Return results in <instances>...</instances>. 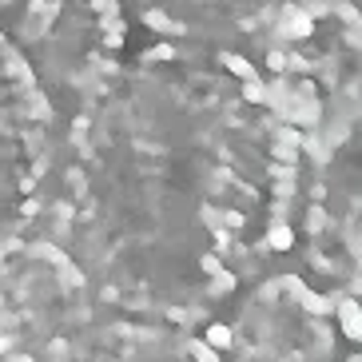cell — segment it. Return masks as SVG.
Listing matches in <instances>:
<instances>
[{
	"instance_id": "1",
	"label": "cell",
	"mask_w": 362,
	"mask_h": 362,
	"mask_svg": "<svg viewBox=\"0 0 362 362\" xmlns=\"http://www.w3.org/2000/svg\"><path fill=\"white\" fill-rule=\"evenodd\" d=\"M283 128L239 64L148 52L72 128V259L104 295L187 310L223 295L275 227Z\"/></svg>"
},
{
	"instance_id": "2",
	"label": "cell",
	"mask_w": 362,
	"mask_h": 362,
	"mask_svg": "<svg viewBox=\"0 0 362 362\" xmlns=\"http://www.w3.org/2000/svg\"><path fill=\"white\" fill-rule=\"evenodd\" d=\"M52 160V104L36 68L0 33V243L36 211Z\"/></svg>"
},
{
	"instance_id": "3",
	"label": "cell",
	"mask_w": 362,
	"mask_h": 362,
	"mask_svg": "<svg viewBox=\"0 0 362 362\" xmlns=\"http://www.w3.org/2000/svg\"><path fill=\"white\" fill-rule=\"evenodd\" d=\"M116 4L132 16H139L144 24L171 28L180 36H199L251 28L287 0H116Z\"/></svg>"
},
{
	"instance_id": "4",
	"label": "cell",
	"mask_w": 362,
	"mask_h": 362,
	"mask_svg": "<svg viewBox=\"0 0 362 362\" xmlns=\"http://www.w3.org/2000/svg\"><path fill=\"white\" fill-rule=\"evenodd\" d=\"M327 207L346 235H362V119L327 163Z\"/></svg>"
}]
</instances>
